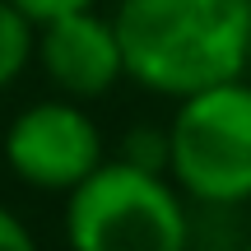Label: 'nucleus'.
Instances as JSON below:
<instances>
[{
	"label": "nucleus",
	"instance_id": "obj_5",
	"mask_svg": "<svg viewBox=\"0 0 251 251\" xmlns=\"http://www.w3.org/2000/svg\"><path fill=\"white\" fill-rule=\"evenodd\" d=\"M33 61L42 65L51 89L75 102H98L126 79L117 24L93 14V9H75V14L37 24Z\"/></svg>",
	"mask_w": 251,
	"mask_h": 251
},
{
	"label": "nucleus",
	"instance_id": "obj_3",
	"mask_svg": "<svg viewBox=\"0 0 251 251\" xmlns=\"http://www.w3.org/2000/svg\"><path fill=\"white\" fill-rule=\"evenodd\" d=\"M168 177L196 205L251 200V84L242 75L177 98L168 121Z\"/></svg>",
	"mask_w": 251,
	"mask_h": 251
},
{
	"label": "nucleus",
	"instance_id": "obj_10",
	"mask_svg": "<svg viewBox=\"0 0 251 251\" xmlns=\"http://www.w3.org/2000/svg\"><path fill=\"white\" fill-rule=\"evenodd\" d=\"M242 251H251V242H247V247H242Z\"/></svg>",
	"mask_w": 251,
	"mask_h": 251
},
{
	"label": "nucleus",
	"instance_id": "obj_4",
	"mask_svg": "<svg viewBox=\"0 0 251 251\" xmlns=\"http://www.w3.org/2000/svg\"><path fill=\"white\" fill-rule=\"evenodd\" d=\"M9 172L33 191H75L102 158V130L75 98H42L5 126L0 140Z\"/></svg>",
	"mask_w": 251,
	"mask_h": 251
},
{
	"label": "nucleus",
	"instance_id": "obj_11",
	"mask_svg": "<svg viewBox=\"0 0 251 251\" xmlns=\"http://www.w3.org/2000/svg\"><path fill=\"white\" fill-rule=\"evenodd\" d=\"M247 70H251V61H247Z\"/></svg>",
	"mask_w": 251,
	"mask_h": 251
},
{
	"label": "nucleus",
	"instance_id": "obj_2",
	"mask_svg": "<svg viewBox=\"0 0 251 251\" xmlns=\"http://www.w3.org/2000/svg\"><path fill=\"white\" fill-rule=\"evenodd\" d=\"M186 196L163 172L102 158L75 191H65L70 251H186Z\"/></svg>",
	"mask_w": 251,
	"mask_h": 251
},
{
	"label": "nucleus",
	"instance_id": "obj_9",
	"mask_svg": "<svg viewBox=\"0 0 251 251\" xmlns=\"http://www.w3.org/2000/svg\"><path fill=\"white\" fill-rule=\"evenodd\" d=\"M33 24H47V19H61V14H75V9H93L98 0H14Z\"/></svg>",
	"mask_w": 251,
	"mask_h": 251
},
{
	"label": "nucleus",
	"instance_id": "obj_8",
	"mask_svg": "<svg viewBox=\"0 0 251 251\" xmlns=\"http://www.w3.org/2000/svg\"><path fill=\"white\" fill-rule=\"evenodd\" d=\"M0 251H37V237L14 209L0 205Z\"/></svg>",
	"mask_w": 251,
	"mask_h": 251
},
{
	"label": "nucleus",
	"instance_id": "obj_7",
	"mask_svg": "<svg viewBox=\"0 0 251 251\" xmlns=\"http://www.w3.org/2000/svg\"><path fill=\"white\" fill-rule=\"evenodd\" d=\"M117 158L135 163V168H149V172H168V126H135L121 140Z\"/></svg>",
	"mask_w": 251,
	"mask_h": 251
},
{
	"label": "nucleus",
	"instance_id": "obj_1",
	"mask_svg": "<svg viewBox=\"0 0 251 251\" xmlns=\"http://www.w3.org/2000/svg\"><path fill=\"white\" fill-rule=\"evenodd\" d=\"M112 24L126 79L172 102L247 75L251 0H121Z\"/></svg>",
	"mask_w": 251,
	"mask_h": 251
},
{
	"label": "nucleus",
	"instance_id": "obj_6",
	"mask_svg": "<svg viewBox=\"0 0 251 251\" xmlns=\"http://www.w3.org/2000/svg\"><path fill=\"white\" fill-rule=\"evenodd\" d=\"M33 51H37V24L14 0H0V93L33 65Z\"/></svg>",
	"mask_w": 251,
	"mask_h": 251
}]
</instances>
